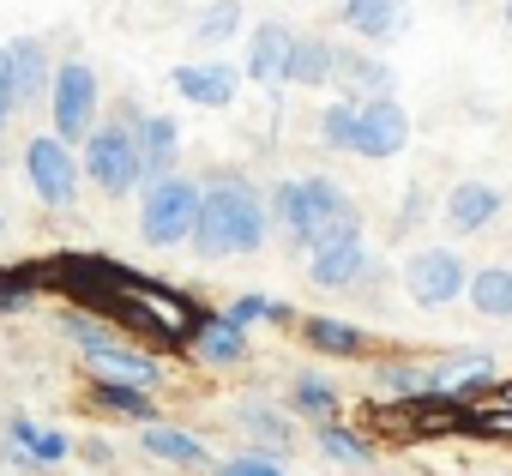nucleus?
I'll return each instance as SVG.
<instances>
[{"instance_id": "25", "label": "nucleus", "mask_w": 512, "mask_h": 476, "mask_svg": "<svg viewBox=\"0 0 512 476\" xmlns=\"http://www.w3.org/2000/svg\"><path fill=\"white\" fill-rule=\"evenodd\" d=\"M91 392H97V404H103V410H115V416H133V422H157V404H151V392H139V386H121V380H97Z\"/></svg>"}, {"instance_id": "21", "label": "nucleus", "mask_w": 512, "mask_h": 476, "mask_svg": "<svg viewBox=\"0 0 512 476\" xmlns=\"http://www.w3.org/2000/svg\"><path fill=\"white\" fill-rule=\"evenodd\" d=\"M482 320H512V272L506 266H482L470 272V296H464Z\"/></svg>"}, {"instance_id": "16", "label": "nucleus", "mask_w": 512, "mask_h": 476, "mask_svg": "<svg viewBox=\"0 0 512 476\" xmlns=\"http://www.w3.org/2000/svg\"><path fill=\"white\" fill-rule=\"evenodd\" d=\"M332 67H338V43H326V37H296V49H290V73H284V85H302V91H320V85H332Z\"/></svg>"}, {"instance_id": "13", "label": "nucleus", "mask_w": 512, "mask_h": 476, "mask_svg": "<svg viewBox=\"0 0 512 476\" xmlns=\"http://www.w3.org/2000/svg\"><path fill=\"white\" fill-rule=\"evenodd\" d=\"M500 205H506V193L494 181H458L446 199V223H452V235H476L500 217Z\"/></svg>"}, {"instance_id": "24", "label": "nucleus", "mask_w": 512, "mask_h": 476, "mask_svg": "<svg viewBox=\"0 0 512 476\" xmlns=\"http://www.w3.org/2000/svg\"><path fill=\"white\" fill-rule=\"evenodd\" d=\"M356 139H362V103H350V97L326 103V109H320V145L356 151Z\"/></svg>"}, {"instance_id": "3", "label": "nucleus", "mask_w": 512, "mask_h": 476, "mask_svg": "<svg viewBox=\"0 0 512 476\" xmlns=\"http://www.w3.org/2000/svg\"><path fill=\"white\" fill-rule=\"evenodd\" d=\"M199 205H205V187H199V181H187V175H163V181H145V187H139V235H145L151 248H175V242H193Z\"/></svg>"}, {"instance_id": "8", "label": "nucleus", "mask_w": 512, "mask_h": 476, "mask_svg": "<svg viewBox=\"0 0 512 476\" xmlns=\"http://www.w3.org/2000/svg\"><path fill=\"white\" fill-rule=\"evenodd\" d=\"M404 145H410V115H404V103H398V97H374V103H362V139H356V157L386 163V157H398Z\"/></svg>"}, {"instance_id": "14", "label": "nucleus", "mask_w": 512, "mask_h": 476, "mask_svg": "<svg viewBox=\"0 0 512 476\" xmlns=\"http://www.w3.org/2000/svg\"><path fill=\"white\" fill-rule=\"evenodd\" d=\"M85 362H91L97 380H121V386H139V392H151V386L163 380L157 356H139V350H127V344H103V350H91Z\"/></svg>"}, {"instance_id": "22", "label": "nucleus", "mask_w": 512, "mask_h": 476, "mask_svg": "<svg viewBox=\"0 0 512 476\" xmlns=\"http://www.w3.org/2000/svg\"><path fill=\"white\" fill-rule=\"evenodd\" d=\"M193 350L211 356V362H241V356H247V332H241L229 314H205L199 332H193Z\"/></svg>"}, {"instance_id": "28", "label": "nucleus", "mask_w": 512, "mask_h": 476, "mask_svg": "<svg viewBox=\"0 0 512 476\" xmlns=\"http://www.w3.org/2000/svg\"><path fill=\"white\" fill-rule=\"evenodd\" d=\"M320 452L338 458V464H368V458H374L368 440H362L356 428H344V422H320Z\"/></svg>"}, {"instance_id": "12", "label": "nucleus", "mask_w": 512, "mask_h": 476, "mask_svg": "<svg viewBox=\"0 0 512 476\" xmlns=\"http://www.w3.org/2000/svg\"><path fill=\"white\" fill-rule=\"evenodd\" d=\"M308 278L320 290H356L368 278V242L356 235V242H332V248L308 254Z\"/></svg>"}, {"instance_id": "4", "label": "nucleus", "mask_w": 512, "mask_h": 476, "mask_svg": "<svg viewBox=\"0 0 512 476\" xmlns=\"http://www.w3.org/2000/svg\"><path fill=\"white\" fill-rule=\"evenodd\" d=\"M139 121H145V115H133V121H109V127H97V133L85 139V175H91L103 193H133V187H145Z\"/></svg>"}, {"instance_id": "5", "label": "nucleus", "mask_w": 512, "mask_h": 476, "mask_svg": "<svg viewBox=\"0 0 512 476\" xmlns=\"http://www.w3.org/2000/svg\"><path fill=\"white\" fill-rule=\"evenodd\" d=\"M97 73L85 61H61L55 67V91H49V109H55V139L73 145V139H91L97 133Z\"/></svg>"}, {"instance_id": "7", "label": "nucleus", "mask_w": 512, "mask_h": 476, "mask_svg": "<svg viewBox=\"0 0 512 476\" xmlns=\"http://www.w3.org/2000/svg\"><path fill=\"white\" fill-rule=\"evenodd\" d=\"M25 181H31V193H37L49 211H67V205L79 199L73 145H61L55 133H31V145H25Z\"/></svg>"}, {"instance_id": "17", "label": "nucleus", "mask_w": 512, "mask_h": 476, "mask_svg": "<svg viewBox=\"0 0 512 476\" xmlns=\"http://www.w3.org/2000/svg\"><path fill=\"white\" fill-rule=\"evenodd\" d=\"M7 55H13L19 103H31V97H49V91H55V67H49V55H43V43H37V37H19V43H7Z\"/></svg>"}, {"instance_id": "19", "label": "nucleus", "mask_w": 512, "mask_h": 476, "mask_svg": "<svg viewBox=\"0 0 512 476\" xmlns=\"http://www.w3.org/2000/svg\"><path fill=\"white\" fill-rule=\"evenodd\" d=\"M356 37L368 43H386L398 25H404V0H344V13H338Z\"/></svg>"}, {"instance_id": "26", "label": "nucleus", "mask_w": 512, "mask_h": 476, "mask_svg": "<svg viewBox=\"0 0 512 476\" xmlns=\"http://www.w3.org/2000/svg\"><path fill=\"white\" fill-rule=\"evenodd\" d=\"M290 404H296L302 416L332 422V410H338V386H332V380H320V374H296V380H290Z\"/></svg>"}, {"instance_id": "23", "label": "nucleus", "mask_w": 512, "mask_h": 476, "mask_svg": "<svg viewBox=\"0 0 512 476\" xmlns=\"http://www.w3.org/2000/svg\"><path fill=\"white\" fill-rule=\"evenodd\" d=\"M7 434H13V452H25V458H37V464H61V458L73 452V440H67V434L43 428V422H31V416H13V422H7Z\"/></svg>"}, {"instance_id": "2", "label": "nucleus", "mask_w": 512, "mask_h": 476, "mask_svg": "<svg viewBox=\"0 0 512 476\" xmlns=\"http://www.w3.org/2000/svg\"><path fill=\"white\" fill-rule=\"evenodd\" d=\"M266 229H272V205L260 199V187L247 181H211L199 223H193V248L199 260H235V254H260L266 248Z\"/></svg>"}, {"instance_id": "9", "label": "nucleus", "mask_w": 512, "mask_h": 476, "mask_svg": "<svg viewBox=\"0 0 512 476\" xmlns=\"http://www.w3.org/2000/svg\"><path fill=\"white\" fill-rule=\"evenodd\" d=\"M169 85H175L187 103H199V109H229L235 91H241V73H235L229 61H187V67L169 73Z\"/></svg>"}, {"instance_id": "34", "label": "nucleus", "mask_w": 512, "mask_h": 476, "mask_svg": "<svg viewBox=\"0 0 512 476\" xmlns=\"http://www.w3.org/2000/svg\"><path fill=\"white\" fill-rule=\"evenodd\" d=\"M506 31H512V0H506Z\"/></svg>"}, {"instance_id": "20", "label": "nucleus", "mask_w": 512, "mask_h": 476, "mask_svg": "<svg viewBox=\"0 0 512 476\" xmlns=\"http://www.w3.org/2000/svg\"><path fill=\"white\" fill-rule=\"evenodd\" d=\"M302 338H308L320 356H362V350H368V332L350 326V320H332V314L302 320Z\"/></svg>"}, {"instance_id": "18", "label": "nucleus", "mask_w": 512, "mask_h": 476, "mask_svg": "<svg viewBox=\"0 0 512 476\" xmlns=\"http://www.w3.org/2000/svg\"><path fill=\"white\" fill-rule=\"evenodd\" d=\"M145 452H157V458H169V464H187V470H205V464H211L205 440L187 434V428H175V422H145Z\"/></svg>"}, {"instance_id": "33", "label": "nucleus", "mask_w": 512, "mask_h": 476, "mask_svg": "<svg viewBox=\"0 0 512 476\" xmlns=\"http://www.w3.org/2000/svg\"><path fill=\"white\" fill-rule=\"evenodd\" d=\"M211 476H284V470H278L272 458H223Z\"/></svg>"}, {"instance_id": "15", "label": "nucleus", "mask_w": 512, "mask_h": 476, "mask_svg": "<svg viewBox=\"0 0 512 476\" xmlns=\"http://www.w3.org/2000/svg\"><path fill=\"white\" fill-rule=\"evenodd\" d=\"M175 151H181V127L175 115H145L139 121V157H145V181L175 175Z\"/></svg>"}, {"instance_id": "35", "label": "nucleus", "mask_w": 512, "mask_h": 476, "mask_svg": "<svg viewBox=\"0 0 512 476\" xmlns=\"http://www.w3.org/2000/svg\"><path fill=\"white\" fill-rule=\"evenodd\" d=\"M0 235H7V211H0Z\"/></svg>"}, {"instance_id": "27", "label": "nucleus", "mask_w": 512, "mask_h": 476, "mask_svg": "<svg viewBox=\"0 0 512 476\" xmlns=\"http://www.w3.org/2000/svg\"><path fill=\"white\" fill-rule=\"evenodd\" d=\"M241 25V0H211V7L193 19V43H229Z\"/></svg>"}, {"instance_id": "11", "label": "nucleus", "mask_w": 512, "mask_h": 476, "mask_svg": "<svg viewBox=\"0 0 512 476\" xmlns=\"http://www.w3.org/2000/svg\"><path fill=\"white\" fill-rule=\"evenodd\" d=\"M290 49H296V31L278 25V19H260V25H253V37H247V79L253 85H284Z\"/></svg>"}, {"instance_id": "30", "label": "nucleus", "mask_w": 512, "mask_h": 476, "mask_svg": "<svg viewBox=\"0 0 512 476\" xmlns=\"http://www.w3.org/2000/svg\"><path fill=\"white\" fill-rule=\"evenodd\" d=\"M241 428L260 440L266 452H290V440H296V428H290L278 410H241Z\"/></svg>"}, {"instance_id": "10", "label": "nucleus", "mask_w": 512, "mask_h": 476, "mask_svg": "<svg viewBox=\"0 0 512 476\" xmlns=\"http://www.w3.org/2000/svg\"><path fill=\"white\" fill-rule=\"evenodd\" d=\"M332 85H338V91H344L350 103H374V97H392V91H398L392 67H386L380 55H368V49H338Z\"/></svg>"}, {"instance_id": "6", "label": "nucleus", "mask_w": 512, "mask_h": 476, "mask_svg": "<svg viewBox=\"0 0 512 476\" xmlns=\"http://www.w3.org/2000/svg\"><path fill=\"white\" fill-rule=\"evenodd\" d=\"M404 290L416 308H452L458 296H470V266L458 260V248H416L404 260Z\"/></svg>"}, {"instance_id": "32", "label": "nucleus", "mask_w": 512, "mask_h": 476, "mask_svg": "<svg viewBox=\"0 0 512 476\" xmlns=\"http://www.w3.org/2000/svg\"><path fill=\"white\" fill-rule=\"evenodd\" d=\"M13 109H19V79H13V55H7V43H0V127H7Z\"/></svg>"}, {"instance_id": "31", "label": "nucleus", "mask_w": 512, "mask_h": 476, "mask_svg": "<svg viewBox=\"0 0 512 476\" xmlns=\"http://www.w3.org/2000/svg\"><path fill=\"white\" fill-rule=\"evenodd\" d=\"M61 332H67L73 344H85V356H91V350H103V344H115V338H109V326H103V320H91V314H79V308H67V314H61Z\"/></svg>"}, {"instance_id": "1", "label": "nucleus", "mask_w": 512, "mask_h": 476, "mask_svg": "<svg viewBox=\"0 0 512 476\" xmlns=\"http://www.w3.org/2000/svg\"><path fill=\"white\" fill-rule=\"evenodd\" d=\"M272 217L290 229V242L308 248V254H320V248H332V242H356V235H362V211H356V199H350L338 181H326V175L278 181V193H272Z\"/></svg>"}, {"instance_id": "29", "label": "nucleus", "mask_w": 512, "mask_h": 476, "mask_svg": "<svg viewBox=\"0 0 512 476\" xmlns=\"http://www.w3.org/2000/svg\"><path fill=\"white\" fill-rule=\"evenodd\" d=\"M229 320L247 332V326H260V320H272V326H290L296 314H290L284 302H272V296H253V290H247V296H235V302H229Z\"/></svg>"}]
</instances>
